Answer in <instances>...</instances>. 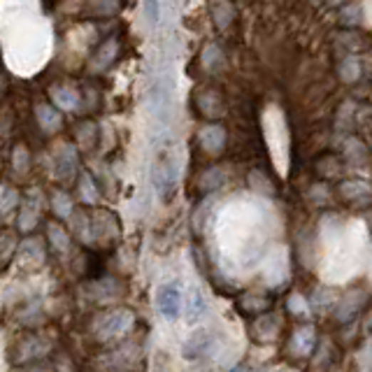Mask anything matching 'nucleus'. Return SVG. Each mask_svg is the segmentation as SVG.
<instances>
[{
    "mask_svg": "<svg viewBox=\"0 0 372 372\" xmlns=\"http://www.w3.org/2000/svg\"><path fill=\"white\" fill-rule=\"evenodd\" d=\"M314 347H316V331H314L309 324L298 326V329H296L294 333H291L289 351L294 353V356H298V358H307V356H312Z\"/></svg>",
    "mask_w": 372,
    "mask_h": 372,
    "instance_id": "5",
    "label": "nucleus"
},
{
    "mask_svg": "<svg viewBox=\"0 0 372 372\" xmlns=\"http://www.w3.org/2000/svg\"><path fill=\"white\" fill-rule=\"evenodd\" d=\"M210 14H212V21L219 31H226L230 29V24L237 19V10L230 0H212L210 5Z\"/></svg>",
    "mask_w": 372,
    "mask_h": 372,
    "instance_id": "8",
    "label": "nucleus"
},
{
    "mask_svg": "<svg viewBox=\"0 0 372 372\" xmlns=\"http://www.w3.org/2000/svg\"><path fill=\"white\" fill-rule=\"evenodd\" d=\"M289 309H291V312H296V314H305L307 305H305V300L300 296H294V298H289Z\"/></svg>",
    "mask_w": 372,
    "mask_h": 372,
    "instance_id": "22",
    "label": "nucleus"
},
{
    "mask_svg": "<svg viewBox=\"0 0 372 372\" xmlns=\"http://www.w3.org/2000/svg\"><path fill=\"white\" fill-rule=\"evenodd\" d=\"M363 77V61L356 54H347L338 63V79L342 84H356Z\"/></svg>",
    "mask_w": 372,
    "mask_h": 372,
    "instance_id": "9",
    "label": "nucleus"
},
{
    "mask_svg": "<svg viewBox=\"0 0 372 372\" xmlns=\"http://www.w3.org/2000/svg\"><path fill=\"white\" fill-rule=\"evenodd\" d=\"M324 3L329 5V7H344V5L349 3V0H324Z\"/></svg>",
    "mask_w": 372,
    "mask_h": 372,
    "instance_id": "24",
    "label": "nucleus"
},
{
    "mask_svg": "<svg viewBox=\"0 0 372 372\" xmlns=\"http://www.w3.org/2000/svg\"><path fill=\"white\" fill-rule=\"evenodd\" d=\"M14 202H16V193L12 189H0V207L10 210Z\"/></svg>",
    "mask_w": 372,
    "mask_h": 372,
    "instance_id": "21",
    "label": "nucleus"
},
{
    "mask_svg": "<svg viewBox=\"0 0 372 372\" xmlns=\"http://www.w3.org/2000/svg\"><path fill=\"white\" fill-rule=\"evenodd\" d=\"M202 68L210 70V73H217V70H221L226 66V56H224V51H221L219 44L215 42H210L205 44V49H202Z\"/></svg>",
    "mask_w": 372,
    "mask_h": 372,
    "instance_id": "15",
    "label": "nucleus"
},
{
    "mask_svg": "<svg viewBox=\"0 0 372 372\" xmlns=\"http://www.w3.org/2000/svg\"><path fill=\"white\" fill-rule=\"evenodd\" d=\"M198 110L207 119H217L224 114V98H221L217 88H205V91L198 93Z\"/></svg>",
    "mask_w": 372,
    "mask_h": 372,
    "instance_id": "7",
    "label": "nucleus"
},
{
    "mask_svg": "<svg viewBox=\"0 0 372 372\" xmlns=\"http://www.w3.org/2000/svg\"><path fill=\"white\" fill-rule=\"evenodd\" d=\"M198 143L207 154H221L228 143V133L224 126H219V123H210V126L200 130Z\"/></svg>",
    "mask_w": 372,
    "mask_h": 372,
    "instance_id": "6",
    "label": "nucleus"
},
{
    "mask_svg": "<svg viewBox=\"0 0 372 372\" xmlns=\"http://www.w3.org/2000/svg\"><path fill=\"white\" fill-rule=\"evenodd\" d=\"M154 186L161 200H170L177 189V161L175 158H161L154 167Z\"/></svg>",
    "mask_w": 372,
    "mask_h": 372,
    "instance_id": "2",
    "label": "nucleus"
},
{
    "mask_svg": "<svg viewBox=\"0 0 372 372\" xmlns=\"http://www.w3.org/2000/svg\"><path fill=\"white\" fill-rule=\"evenodd\" d=\"M207 312V303H205V296H202V291L198 286H191L189 296L184 300V314L189 319V324H196L200 321L202 316Z\"/></svg>",
    "mask_w": 372,
    "mask_h": 372,
    "instance_id": "10",
    "label": "nucleus"
},
{
    "mask_svg": "<svg viewBox=\"0 0 372 372\" xmlns=\"http://www.w3.org/2000/svg\"><path fill=\"white\" fill-rule=\"evenodd\" d=\"M26 161H29V156H26V149L19 147V149H16V170H21V163L26 167Z\"/></svg>",
    "mask_w": 372,
    "mask_h": 372,
    "instance_id": "23",
    "label": "nucleus"
},
{
    "mask_svg": "<svg viewBox=\"0 0 372 372\" xmlns=\"http://www.w3.org/2000/svg\"><path fill=\"white\" fill-rule=\"evenodd\" d=\"M344 156H347V161L351 163H363L368 156V149L366 145H361L356 138H349L347 145H344Z\"/></svg>",
    "mask_w": 372,
    "mask_h": 372,
    "instance_id": "17",
    "label": "nucleus"
},
{
    "mask_svg": "<svg viewBox=\"0 0 372 372\" xmlns=\"http://www.w3.org/2000/svg\"><path fill=\"white\" fill-rule=\"evenodd\" d=\"M361 21H363V7L358 3H347L344 7H340L338 24L342 31H356Z\"/></svg>",
    "mask_w": 372,
    "mask_h": 372,
    "instance_id": "14",
    "label": "nucleus"
},
{
    "mask_svg": "<svg viewBox=\"0 0 372 372\" xmlns=\"http://www.w3.org/2000/svg\"><path fill=\"white\" fill-rule=\"evenodd\" d=\"M38 119L42 123V128H47V130H54L61 126V117H58V112H54L51 108H47V105H40L38 108Z\"/></svg>",
    "mask_w": 372,
    "mask_h": 372,
    "instance_id": "18",
    "label": "nucleus"
},
{
    "mask_svg": "<svg viewBox=\"0 0 372 372\" xmlns=\"http://www.w3.org/2000/svg\"><path fill=\"white\" fill-rule=\"evenodd\" d=\"M114 54H117V42L110 40V42L100 49V54H98V56H100V58H98V68L110 66V61L114 58Z\"/></svg>",
    "mask_w": 372,
    "mask_h": 372,
    "instance_id": "20",
    "label": "nucleus"
},
{
    "mask_svg": "<svg viewBox=\"0 0 372 372\" xmlns=\"http://www.w3.org/2000/svg\"><path fill=\"white\" fill-rule=\"evenodd\" d=\"M54 100L61 110H75L77 103H79V95L73 91V88L61 86V88H54Z\"/></svg>",
    "mask_w": 372,
    "mask_h": 372,
    "instance_id": "16",
    "label": "nucleus"
},
{
    "mask_svg": "<svg viewBox=\"0 0 372 372\" xmlns=\"http://www.w3.org/2000/svg\"><path fill=\"white\" fill-rule=\"evenodd\" d=\"M130 321H133L130 312H126V309H117V312H112L110 316H105V321H103L105 329H100V333L105 335V338H114V335H121L123 331H128Z\"/></svg>",
    "mask_w": 372,
    "mask_h": 372,
    "instance_id": "12",
    "label": "nucleus"
},
{
    "mask_svg": "<svg viewBox=\"0 0 372 372\" xmlns=\"http://www.w3.org/2000/svg\"><path fill=\"white\" fill-rule=\"evenodd\" d=\"M338 193L347 205L356 207V210H366L372 202V186L363 180H344L338 186Z\"/></svg>",
    "mask_w": 372,
    "mask_h": 372,
    "instance_id": "3",
    "label": "nucleus"
},
{
    "mask_svg": "<svg viewBox=\"0 0 372 372\" xmlns=\"http://www.w3.org/2000/svg\"><path fill=\"white\" fill-rule=\"evenodd\" d=\"M279 333V319L274 314H265L259 321H254V335L259 342H272Z\"/></svg>",
    "mask_w": 372,
    "mask_h": 372,
    "instance_id": "13",
    "label": "nucleus"
},
{
    "mask_svg": "<svg viewBox=\"0 0 372 372\" xmlns=\"http://www.w3.org/2000/svg\"><path fill=\"white\" fill-rule=\"evenodd\" d=\"M156 309L167 321H177L184 312V294L177 281H167L156 289Z\"/></svg>",
    "mask_w": 372,
    "mask_h": 372,
    "instance_id": "1",
    "label": "nucleus"
},
{
    "mask_svg": "<svg viewBox=\"0 0 372 372\" xmlns=\"http://www.w3.org/2000/svg\"><path fill=\"white\" fill-rule=\"evenodd\" d=\"M215 349V338H212V331L207 329H198L189 335V340L184 342V358L186 361H198L205 358L207 353H212Z\"/></svg>",
    "mask_w": 372,
    "mask_h": 372,
    "instance_id": "4",
    "label": "nucleus"
},
{
    "mask_svg": "<svg viewBox=\"0 0 372 372\" xmlns=\"http://www.w3.org/2000/svg\"><path fill=\"white\" fill-rule=\"evenodd\" d=\"M335 44L344 49V56L347 54L358 56V51H366L368 40H366V35L358 31H340V33H335Z\"/></svg>",
    "mask_w": 372,
    "mask_h": 372,
    "instance_id": "11",
    "label": "nucleus"
},
{
    "mask_svg": "<svg viewBox=\"0 0 372 372\" xmlns=\"http://www.w3.org/2000/svg\"><path fill=\"white\" fill-rule=\"evenodd\" d=\"M340 167H342V163L335 154H326L316 161V170L321 175H329V177H333L335 172H340Z\"/></svg>",
    "mask_w": 372,
    "mask_h": 372,
    "instance_id": "19",
    "label": "nucleus"
}]
</instances>
